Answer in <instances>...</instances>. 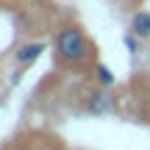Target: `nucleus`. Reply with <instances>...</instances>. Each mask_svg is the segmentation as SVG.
Returning a JSON list of instances; mask_svg holds the SVG:
<instances>
[{"label":"nucleus","mask_w":150,"mask_h":150,"mask_svg":"<svg viewBox=\"0 0 150 150\" xmlns=\"http://www.w3.org/2000/svg\"><path fill=\"white\" fill-rule=\"evenodd\" d=\"M114 108V100L108 97V92H92L86 97V114H95V117H103Z\"/></svg>","instance_id":"2"},{"label":"nucleus","mask_w":150,"mask_h":150,"mask_svg":"<svg viewBox=\"0 0 150 150\" xmlns=\"http://www.w3.org/2000/svg\"><path fill=\"white\" fill-rule=\"evenodd\" d=\"M31 150H59V147H31Z\"/></svg>","instance_id":"7"},{"label":"nucleus","mask_w":150,"mask_h":150,"mask_svg":"<svg viewBox=\"0 0 150 150\" xmlns=\"http://www.w3.org/2000/svg\"><path fill=\"white\" fill-rule=\"evenodd\" d=\"M95 78H97V83H100L103 89L114 86V75H111V70H108L106 64H95Z\"/></svg>","instance_id":"5"},{"label":"nucleus","mask_w":150,"mask_h":150,"mask_svg":"<svg viewBox=\"0 0 150 150\" xmlns=\"http://www.w3.org/2000/svg\"><path fill=\"white\" fill-rule=\"evenodd\" d=\"M56 56L67 67H81L89 61V42L78 25H64L56 33Z\"/></svg>","instance_id":"1"},{"label":"nucleus","mask_w":150,"mask_h":150,"mask_svg":"<svg viewBox=\"0 0 150 150\" xmlns=\"http://www.w3.org/2000/svg\"><path fill=\"white\" fill-rule=\"evenodd\" d=\"M125 45H128V50H136V42H134V36H125Z\"/></svg>","instance_id":"6"},{"label":"nucleus","mask_w":150,"mask_h":150,"mask_svg":"<svg viewBox=\"0 0 150 150\" xmlns=\"http://www.w3.org/2000/svg\"><path fill=\"white\" fill-rule=\"evenodd\" d=\"M131 31L139 39H150V11H136L131 17Z\"/></svg>","instance_id":"4"},{"label":"nucleus","mask_w":150,"mask_h":150,"mask_svg":"<svg viewBox=\"0 0 150 150\" xmlns=\"http://www.w3.org/2000/svg\"><path fill=\"white\" fill-rule=\"evenodd\" d=\"M42 53H45V45L42 42H28V45H22V47L17 50V64H20V67H31Z\"/></svg>","instance_id":"3"}]
</instances>
